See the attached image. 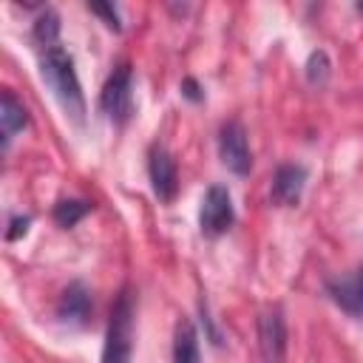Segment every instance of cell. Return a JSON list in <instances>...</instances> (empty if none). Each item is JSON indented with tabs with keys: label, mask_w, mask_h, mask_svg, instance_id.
Instances as JSON below:
<instances>
[{
	"label": "cell",
	"mask_w": 363,
	"mask_h": 363,
	"mask_svg": "<svg viewBox=\"0 0 363 363\" xmlns=\"http://www.w3.org/2000/svg\"><path fill=\"white\" fill-rule=\"evenodd\" d=\"M28 224H31V218H28V216H14V218H11V224H9L6 238H9V241H17L20 235H26V233H28Z\"/></svg>",
	"instance_id": "17"
},
{
	"label": "cell",
	"mask_w": 363,
	"mask_h": 363,
	"mask_svg": "<svg viewBox=\"0 0 363 363\" xmlns=\"http://www.w3.org/2000/svg\"><path fill=\"white\" fill-rule=\"evenodd\" d=\"M258 349L264 363H284L286 357V320L278 303L267 306L258 318Z\"/></svg>",
	"instance_id": "5"
},
{
	"label": "cell",
	"mask_w": 363,
	"mask_h": 363,
	"mask_svg": "<svg viewBox=\"0 0 363 363\" xmlns=\"http://www.w3.org/2000/svg\"><path fill=\"white\" fill-rule=\"evenodd\" d=\"M182 94L187 96V99H193V102H201V88H199V82L193 79V77H187V79H182Z\"/></svg>",
	"instance_id": "18"
},
{
	"label": "cell",
	"mask_w": 363,
	"mask_h": 363,
	"mask_svg": "<svg viewBox=\"0 0 363 363\" xmlns=\"http://www.w3.org/2000/svg\"><path fill=\"white\" fill-rule=\"evenodd\" d=\"M306 79H309L312 85H323V82L329 79V60H326L323 51H315V54L309 57V62H306Z\"/></svg>",
	"instance_id": "15"
},
{
	"label": "cell",
	"mask_w": 363,
	"mask_h": 363,
	"mask_svg": "<svg viewBox=\"0 0 363 363\" xmlns=\"http://www.w3.org/2000/svg\"><path fill=\"white\" fill-rule=\"evenodd\" d=\"M147 173H150V187L156 193L159 201H173L176 190H179V170H176V159L170 156V150L164 145H153L150 147V159H147Z\"/></svg>",
	"instance_id": "7"
},
{
	"label": "cell",
	"mask_w": 363,
	"mask_h": 363,
	"mask_svg": "<svg viewBox=\"0 0 363 363\" xmlns=\"http://www.w3.org/2000/svg\"><path fill=\"white\" fill-rule=\"evenodd\" d=\"M40 74H43V82L57 96V102L65 111V116H71L77 125H82L85 122V96H82V85H79V77H77L71 54L65 48H60V45L43 51Z\"/></svg>",
	"instance_id": "1"
},
{
	"label": "cell",
	"mask_w": 363,
	"mask_h": 363,
	"mask_svg": "<svg viewBox=\"0 0 363 363\" xmlns=\"http://www.w3.org/2000/svg\"><path fill=\"white\" fill-rule=\"evenodd\" d=\"M57 37H60V17L54 9H43L34 23V40L48 51L57 45Z\"/></svg>",
	"instance_id": "13"
},
{
	"label": "cell",
	"mask_w": 363,
	"mask_h": 363,
	"mask_svg": "<svg viewBox=\"0 0 363 363\" xmlns=\"http://www.w3.org/2000/svg\"><path fill=\"white\" fill-rule=\"evenodd\" d=\"M352 281H354V292H357V301H360V306H363V267L357 269V275H354Z\"/></svg>",
	"instance_id": "19"
},
{
	"label": "cell",
	"mask_w": 363,
	"mask_h": 363,
	"mask_svg": "<svg viewBox=\"0 0 363 363\" xmlns=\"http://www.w3.org/2000/svg\"><path fill=\"white\" fill-rule=\"evenodd\" d=\"M235 221V210H233V199L230 190L221 184H210L204 199H201V210H199V224L204 235H221L233 227Z\"/></svg>",
	"instance_id": "4"
},
{
	"label": "cell",
	"mask_w": 363,
	"mask_h": 363,
	"mask_svg": "<svg viewBox=\"0 0 363 363\" xmlns=\"http://www.w3.org/2000/svg\"><path fill=\"white\" fill-rule=\"evenodd\" d=\"M218 156L224 162V167H230L235 176H247L252 167L250 159V142H247V130L238 119H230L221 125L218 130Z\"/></svg>",
	"instance_id": "6"
},
{
	"label": "cell",
	"mask_w": 363,
	"mask_h": 363,
	"mask_svg": "<svg viewBox=\"0 0 363 363\" xmlns=\"http://www.w3.org/2000/svg\"><path fill=\"white\" fill-rule=\"evenodd\" d=\"M130 354H133V292L130 286H122L111 309L102 363H130Z\"/></svg>",
	"instance_id": "2"
},
{
	"label": "cell",
	"mask_w": 363,
	"mask_h": 363,
	"mask_svg": "<svg viewBox=\"0 0 363 363\" xmlns=\"http://www.w3.org/2000/svg\"><path fill=\"white\" fill-rule=\"evenodd\" d=\"M88 9H91L94 14H99V17L105 20V26H108V28H113V31H122L119 14H116V9H113L111 3H88Z\"/></svg>",
	"instance_id": "16"
},
{
	"label": "cell",
	"mask_w": 363,
	"mask_h": 363,
	"mask_svg": "<svg viewBox=\"0 0 363 363\" xmlns=\"http://www.w3.org/2000/svg\"><path fill=\"white\" fill-rule=\"evenodd\" d=\"M173 363H199V337H196V329L190 320H182L176 326Z\"/></svg>",
	"instance_id": "11"
},
{
	"label": "cell",
	"mask_w": 363,
	"mask_h": 363,
	"mask_svg": "<svg viewBox=\"0 0 363 363\" xmlns=\"http://www.w3.org/2000/svg\"><path fill=\"white\" fill-rule=\"evenodd\" d=\"M57 315H60V320L74 323V326L88 323V318H91V295H88L85 284H79V281L68 284V289L62 292V298L57 303Z\"/></svg>",
	"instance_id": "9"
},
{
	"label": "cell",
	"mask_w": 363,
	"mask_h": 363,
	"mask_svg": "<svg viewBox=\"0 0 363 363\" xmlns=\"http://www.w3.org/2000/svg\"><path fill=\"white\" fill-rule=\"evenodd\" d=\"M99 105L113 125H125L130 119V113H133V71L128 62H119L113 68V74L108 77V82L102 88Z\"/></svg>",
	"instance_id": "3"
},
{
	"label": "cell",
	"mask_w": 363,
	"mask_h": 363,
	"mask_svg": "<svg viewBox=\"0 0 363 363\" xmlns=\"http://www.w3.org/2000/svg\"><path fill=\"white\" fill-rule=\"evenodd\" d=\"M329 292H332L335 303L343 306L349 315H363V306H360V301H357V292H354V281H352V278L329 281Z\"/></svg>",
	"instance_id": "14"
},
{
	"label": "cell",
	"mask_w": 363,
	"mask_h": 363,
	"mask_svg": "<svg viewBox=\"0 0 363 363\" xmlns=\"http://www.w3.org/2000/svg\"><path fill=\"white\" fill-rule=\"evenodd\" d=\"M88 213H91V204L82 201V199H62V201L54 204V221L60 227H65V230L74 227V224H79Z\"/></svg>",
	"instance_id": "12"
},
{
	"label": "cell",
	"mask_w": 363,
	"mask_h": 363,
	"mask_svg": "<svg viewBox=\"0 0 363 363\" xmlns=\"http://www.w3.org/2000/svg\"><path fill=\"white\" fill-rule=\"evenodd\" d=\"M303 184H306V170L301 164H281L272 176V201L281 207L298 204Z\"/></svg>",
	"instance_id": "8"
},
{
	"label": "cell",
	"mask_w": 363,
	"mask_h": 363,
	"mask_svg": "<svg viewBox=\"0 0 363 363\" xmlns=\"http://www.w3.org/2000/svg\"><path fill=\"white\" fill-rule=\"evenodd\" d=\"M0 125H3V145H9V139L28 125V111L14 91H3L0 96Z\"/></svg>",
	"instance_id": "10"
}]
</instances>
